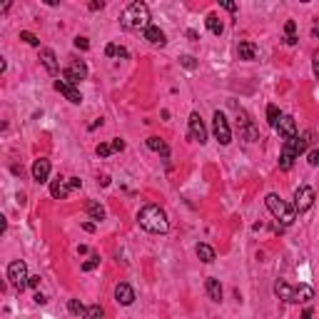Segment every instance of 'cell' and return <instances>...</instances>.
Here are the masks:
<instances>
[{
	"label": "cell",
	"instance_id": "obj_34",
	"mask_svg": "<svg viewBox=\"0 0 319 319\" xmlns=\"http://www.w3.org/2000/svg\"><path fill=\"white\" fill-rule=\"evenodd\" d=\"M309 165H312V167L319 165V150H309Z\"/></svg>",
	"mask_w": 319,
	"mask_h": 319
},
{
	"label": "cell",
	"instance_id": "obj_21",
	"mask_svg": "<svg viewBox=\"0 0 319 319\" xmlns=\"http://www.w3.org/2000/svg\"><path fill=\"white\" fill-rule=\"evenodd\" d=\"M195 252H197V257H200L205 264L215 262V249H212L209 244H197V249H195Z\"/></svg>",
	"mask_w": 319,
	"mask_h": 319
},
{
	"label": "cell",
	"instance_id": "obj_17",
	"mask_svg": "<svg viewBox=\"0 0 319 319\" xmlns=\"http://www.w3.org/2000/svg\"><path fill=\"white\" fill-rule=\"evenodd\" d=\"M237 55H240V60H254L257 57V45L252 40H242L237 45Z\"/></svg>",
	"mask_w": 319,
	"mask_h": 319
},
{
	"label": "cell",
	"instance_id": "obj_13",
	"mask_svg": "<svg viewBox=\"0 0 319 319\" xmlns=\"http://www.w3.org/2000/svg\"><path fill=\"white\" fill-rule=\"evenodd\" d=\"M115 302L122 304V307H130L135 302V289H132L127 282H117L115 284Z\"/></svg>",
	"mask_w": 319,
	"mask_h": 319
},
{
	"label": "cell",
	"instance_id": "obj_14",
	"mask_svg": "<svg viewBox=\"0 0 319 319\" xmlns=\"http://www.w3.org/2000/svg\"><path fill=\"white\" fill-rule=\"evenodd\" d=\"M48 177H50V160L40 157L33 162V180L42 185V182H48Z\"/></svg>",
	"mask_w": 319,
	"mask_h": 319
},
{
	"label": "cell",
	"instance_id": "obj_25",
	"mask_svg": "<svg viewBox=\"0 0 319 319\" xmlns=\"http://www.w3.org/2000/svg\"><path fill=\"white\" fill-rule=\"evenodd\" d=\"M68 309H70V314H75V317H82V314H85V307H82L80 300H70L68 302Z\"/></svg>",
	"mask_w": 319,
	"mask_h": 319
},
{
	"label": "cell",
	"instance_id": "obj_39",
	"mask_svg": "<svg viewBox=\"0 0 319 319\" xmlns=\"http://www.w3.org/2000/svg\"><path fill=\"white\" fill-rule=\"evenodd\" d=\"M28 287L38 289V287H40V277H28Z\"/></svg>",
	"mask_w": 319,
	"mask_h": 319
},
{
	"label": "cell",
	"instance_id": "obj_6",
	"mask_svg": "<svg viewBox=\"0 0 319 319\" xmlns=\"http://www.w3.org/2000/svg\"><path fill=\"white\" fill-rule=\"evenodd\" d=\"M212 130H215V137H217V142L220 145H229L232 142V130H229V122H227V117L220 110L212 115Z\"/></svg>",
	"mask_w": 319,
	"mask_h": 319
},
{
	"label": "cell",
	"instance_id": "obj_10",
	"mask_svg": "<svg viewBox=\"0 0 319 319\" xmlns=\"http://www.w3.org/2000/svg\"><path fill=\"white\" fill-rule=\"evenodd\" d=\"M274 130L280 132L282 140H292V137H297V135H300L297 125H294V117H289V115H280V120H277Z\"/></svg>",
	"mask_w": 319,
	"mask_h": 319
},
{
	"label": "cell",
	"instance_id": "obj_3",
	"mask_svg": "<svg viewBox=\"0 0 319 319\" xmlns=\"http://www.w3.org/2000/svg\"><path fill=\"white\" fill-rule=\"evenodd\" d=\"M274 294L280 300L289 302V304H300V302H309L314 300V289L309 284H300V287H289L284 280L274 282Z\"/></svg>",
	"mask_w": 319,
	"mask_h": 319
},
{
	"label": "cell",
	"instance_id": "obj_1",
	"mask_svg": "<svg viewBox=\"0 0 319 319\" xmlns=\"http://www.w3.org/2000/svg\"><path fill=\"white\" fill-rule=\"evenodd\" d=\"M137 222L145 232H152V235H165L169 229V220L160 205H145L137 212Z\"/></svg>",
	"mask_w": 319,
	"mask_h": 319
},
{
	"label": "cell",
	"instance_id": "obj_36",
	"mask_svg": "<svg viewBox=\"0 0 319 319\" xmlns=\"http://www.w3.org/2000/svg\"><path fill=\"white\" fill-rule=\"evenodd\" d=\"M105 55H108V57H117V45H115V42H110V45L105 48Z\"/></svg>",
	"mask_w": 319,
	"mask_h": 319
},
{
	"label": "cell",
	"instance_id": "obj_23",
	"mask_svg": "<svg viewBox=\"0 0 319 319\" xmlns=\"http://www.w3.org/2000/svg\"><path fill=\"white\" fill-rule=\"evenodd\" d=\"M88 215H90V220H95V222H100L102 217H105V209H102V205L100 202H88Z\"/></svg>",
	"mask_w": 319,
	"mask_h": 319
},
{
	"label": "cell",
	"instance_id": "obj_28",
	"mask_svg": "<svg viewBox=\"0 0 319 319\" xmlns=\"http://www.w3.org/2000/svg\"><path fill=\"white\" fill-rule=\"evenodd\" d=\"M20 40H25V42H28V45H33V48H38V45H40V40L35 38L33 33H28V30H23V33H20Z\"/></svg>",
	"mask_w": 319,
	"mask_h": 319
},
{
	"label": "cell",
	"instance_id": "obj_38",
	"mask_svg": "<svg viewBox=\"0 0 319 319\" xmlns=\"http://www.w3.org/2000/svg\"><path fill=\"white\" fill-rule=\"evenodd\" d=\"M5 229H8V220H5V215H0V237L5 235Z\"/></svg>",
	"mask_w": 319,
	"mask_h": 319
},
{
	"label": "cell",
	"instance_id": "obj_22",
	"mask_svg": "<svg viewBox=\"0 0 319 319\" xmlns=\"http://www.w3.org/2000/svg\"><path fill=\"white\" fill-rule=\"evenodd\" d=\"M147 147L155 152H160L162 157H169V150H167V145L160 140V137H147Z\"/></svg>",
	"mask_w": 319,
	"mask_h": 319
},
{
	"label": "cell",
	"instance_id": "obj_30",
	"mask_svg": "<svg viewBox=\"0 0 319 319\" xmlns=\"http://www.w3.org/2000/svg\"><path fill=\"white\" fill-rule=\"evenodd\" d=\"M75 48H77V50H88V48H90V40L82 38V35H77V38H75Z\"/></svg>",
	"mask_w": 319,
	"mask_h": 319
},
{
	"label": "cell",
	"instance_id": "obj_18",
	"mask_svg": "<svg viewBox=\"0 0 319 319\" xmlns=\"http://www.w3.org/2000/svg\"><path fill=\"white\" fill-rule=\"evenodd\" d=\"M50 195L55 197V200H65L68 195H70V187H68V182L60 177V180H55L53 185H50Z\"/></svg>",
	"mask_w": 319,
	"mask_h": 319
},
{
	"label": "cell",
	"instance_id": "obj_29",
	"mask_svg": "<svg viewBox=\"0 0 319 319\" xmlns=\"http://www.w3.org/2000/svg\"><path fill=\"white\" fill-rule=\"evenodd\" d=\"M180 65H182V68H187V70H195V68H197V60H195L192 55H182V57H180Z\"/></svg>",
	"mask_w": 319,
	"mask_h": 319
},
{
	"label": "cell",
	"instance_id": "obj_24",
	"mask_svg": "<svg viewBox=\"0 0 319 319\" xmlns=\"http://www.w3.org/2000/svg\"><path fill=\"white\" fill-rule=\"evenodd\" d=\"M105 317V312H102V307L100 304H90V307H85V314L82 319H102Z\"/></svg>",
	"mask_w": 319,
	"mask_h": 319
},
{
	"label": "cell",
	"instance_id": "obj_15",
	"mask_svg": "<svg viewBox=\"0 0 319 319\" xmlns=\"http://www.w3.org/2000/svg\"><path fill=\"white\" fill-rule=\"evenodd\" d=\"M40 62L45 65V70H48L50 75H57L60 65H57V57H55V53H53L50 48H42V50H40Z\"/></svg>",
	"mask_w": 319,
	"mask_h": 319
},
{
	"label": "cell",
	"instance_id": "obj_5",
	"mask_svg": "<svg viewBox=\"0 0 319 319\" xmlns=\"http://www.w3.org/2000/svg\"><path fill=\"white\" fill-rule=\"evenodd\" d=\"M28 264L23 262V260H15V262L8 264V280H10V284L18 289V292H23L25 287H28Z\"/></svg>",
	"mask_w": 319,
	"mask_h": 319
},
{
	"label": "cell",
	"instance_id": "obj_19",
	"mask_svg": "<svg viewBox=\"0 0 319 319\" xmlns=\"http://www.w3.org/2000/svg\"><path fill=\"white\" fill-rule=\"evenodd\" d=\"M205 289H207V294H209V300L212 302H222V284L217 280L209 277V280L205 282Z\"/></svg>",
	"mask_w": 319,
	"mask_h": 319
},
{
	"label": "cell",
	"instance_id": "obj_26",
	"mask_svg": "<svg viewBox=\"0 0 319 319\" xmlns=\"http://www.w3.org/2000/svg\"><path fill=\"white\" fill-rule=\"evenodd\" d=\"M277 120H280V110H277V105H267V122L274 127Z\"/></svg>",
	"mask_w": 319,
	"mask_h": 319
},
{
	"label": "cell",
	"instance_id": "obj_27",
	"mask_svg": "<svg viewBox=\"0 0 319 319\" xmlns=\"http://www.w3.org/2000/svg\"><path fill=\"white\" fill-rule=\"evenodd\" d=\"M97 264H100V257H97V254H93L90 260H85V262H82V272H93Z\"/></svg>",
	"mask_w": 319,
	"mask_h": 319
},
{
	"label": "cell",
	"instance_id": "obj_7",
	"mask_svg": "<svg viewBox=\"0 0 319 319\" xmlns=\"http://www.w3.org/2000/svg\"><path fill=\"white\" fill-rule=\"evenodd\" d=\"M312 205H314V189H312V187H307V185H304V187H300L297 192H294V205H292L294 215H297V212H300V215H302V212H307Z\"/></svg>",
	"mask_w": 319,
	"mask_h": 319
},
{
	"label": "cell",
	"instance_id": "obj_33",
	"mask_svg": "<svg viewBox=\"0 0 319 319\" xmlns=\"http://www.w3.org/2000/svg\"><path fill=\"white\" fill-rule=\"evenodd\" d=\"M65 182H68V187H70V192H73V189H77V187H82V180H80V177H68Z\"/></svg>",
	"mask_w": 319,
	"mask_h": 319
},
{
	"label": "cell",
	"instance_id": "obj_12",
	"mask_svg": "<svg viewBox=\"0 0 319 319\" xmlns=\"http://www.w3.org/2000/svg\"><path fill=\"white\" fill-rule=\"evenodd\" d=\"M240 135H242L247 142H257V137H260V132L254 127V122L249 120V115L242 113L240 110Z\"/></svg>",
	"mask_w": 319,
	"mask_h": 319
},
{
	"label": "cell",
	"instance_id": "obj_43",
	"mask_svg": "<svg viewBox=\"0 0 319 319\" xmlns=\"http://www.w3.org/2000/svg\"><path fill=\"white\" fill-rule=\"evenodd\" d=\"M314 317V312H312V309H304V312H302V319H312Z\"/></svg>",
	"mask_w": 319,
	"mask_h": 319
},
{
	"label": "cell",
	"instance_id": "obj_45",
	"mask_svg": "<svg viewBox=\"0 0 319 319\" xmlns=\"http://www.w3.org/2000/svg\"><path fill=\"white\" fill-rule=\"evenodd\" d=\"M3 70H5V57L0 55V73H3Z\"/></svg>",
	"mask_w": 319,
	"mask_h": 319
},
{
	"label": "cell",
	"instance_id": "obj_35",
	"mask_svg": "<svg viewBox=\"0 0 319 319\" xmlns=\"http://www.w3.org/2000/svg\"><path fill=\"white\" fill-rule=\"evenodd\" d=\"M110 147H113V152H122V150H125V142L117 137V140H113V145H110Z\"/></svg>",
	"mask_w": 319,
	"mask_h": 319
},
{
	"label": "cell",
	"instance_id": "obj_9",
	"mask_svg": "<svg viewBox=\"0 0 319 319\" xmlns=\"http://www.w3.org/2000/svg\"><path fill=\"white\" fill-rule=\"evenodd\" d=\"M189 137L195 142H200V145L207 142V127H205V122H202V117H200V113L189 115Z\"/></svg>",
	"mask_w": 319,
	"mask_h": 319
},
{
	"label": "cell",
	"instance_id": "obj_41",
	"mask_svg": "<svg viewBox=\"0 0 319 319\" xmlns=\"http://www.w3.org/2000/svg\"><path fill=\"white\" fill-rule=\"evenodd\" d=\"M8 10H10V3L3 0V3H0V13H8Z\"/></svg>",
	"mask_w": 319,
	"mask_h": 319
},
{
	"label": "cell",
	"instance_id": "obj_32",
	"mask_svg": "<svg viewBox=\"0 0 319 319\" xmlns=\"http://www.w3.org/2000/svg\"><path fill=\"white\" fill-rule=\"evenodd\" d=\"M110 152H113V147H110L108 142H100V145H97V155H100V157H108Z\"/></svg>",
	"mask_w": 319,
	"mask_h": 319
},
{
	"label": "cell",
	"instance_id": "obj_4",
	"mask_svg": "<svg viewBox=\"0 0 319 319\" xmlns=\"http://www.w3.org/2000/svg\"><path fill=\"white\" fill-rule=\"evenodd\" d=\"M264 202H267V209L277 217V222H280L282 227H289L294 222V209H292V205H287L280 195L269 192V195L264 197Z\"/></svg>",
	"mask_w": 319,
	"mask_h": 319
},
{
	"label": "cell",
	"instance_id": "obj_20",
	"mask_svg": "<svg viewBox=\"0 0 319 319\" xmlns=\"http://www.w3.org/2000/svg\"><path fill=\"white\" fill-rule=\"evenodd\" d=\"M207 30H209V33H212V35H222V30H225V25H222V20L217 18V15H215V13H209V15H207Z\"/></svg>",
	"mask_w": 319,
	"mask_h": 319
},
{
	"label": "cell",
	"instance_id": "obj_40",
	"mask_svg": "<svg viewBox=\"0 0 319 319\" xmlns=\"http://www.w3.org/2000/svg\"><path fill=\"white\" fill-rule=\"evenodd\" d=\"M102 5H105V3H102V0H100V3H97V0H95V3H90V10H102Z\"/></svg>",
	"mask_w": 319,
	"mask_h": 319
},
{
	"label": "cell",
	"instance_id": "obj_16",
	"mask_svg": "<svg viewBox=\"0 0 319 319\" xmlns=\"http://www.w3.org/2000/svg\"><path fill=\"white\" fill-rule=\"evenodd\" d=\"M142 33H145V40H147L150 45H160V48H162V45L167 42L165 33H162V30H160L157 25H147V28H145Z\"/></svg>",
	"mask_w": 319,
	"mask_h": 319
},
{
	"label": "cell",
	"instance_id": "obj_42",
	"mask_svg": "<svg viewBox=\"0 0 319 319\" xmlns=\"http://www.w3.org/2000/svg\"><path fill=\"white\" fill-rule=\"evenodd\" d=\"M82 229H85V232H95V225L93 222H82Z\"/></svg>",
	"mask_w": 319,
	"mask_h": 319
},
{
	"label": "cell",
	"instance_id": "obj_31",
	"mask_svg": "<svg viewBox=\"0 0 319 319\" xmlns=\"http://www.w3.org/2000/svg\"><path fill=\"white\" fill-rule=\"evenodd\" d=\"M294 30H297V23H294V20H287V23H284V33H287V38H292Z\"/></svg>",
	"mask_w": 319,
	"mask_h": 319
},
{
	"label": "cell",
	"instance_id": "obj_44",
	"mask_svg": "<svg viewBox=\"0 0 319 319\" xmlns=\"http://www.w3.org/2000/svg\"><path fill=\"white\" fill-rule=\"evenodd\" d=\"M35 302H38V304H45L48 300H45V294H40V292H38V294H35Z\"/></svg>",
	"mask_w": 319,
	"mask_h": 319
},
{
	"label": "cell",
	"instance_id": "obj_8",
	"mask_svg": "<svg viewBox=\"0 0 319 319\" xmlns=\"http://www.w3.org/2000/svg\"><path fill=\"white\" fill-rule=\"evenodd\" d=\"M85 77H88V65H85L82 60H73V62L62 70V80L70 82V85H75V82L85 80Z\"/></svg>",
	"mask_w": 319,
	"mask_h": 319
},
{
	"label": "cell",
	"instance_id": "obj_37",
	"mask_svg": "<svg viewBox=\"0 0 319 319\" xmlns=\"http://www.w3.org/2000/svg\"><path fill=\"white\" fill-rule=\"evenodd\" d=\"M222 8L229 10V13H237V5H235V3H229V0H222Z\"/></svg>",
	"mask_w": 319,
	"mask_h": 319
},
{
	"label": "cell",
	"instance_id": "obj_11",
	"mask_svg": "<svg viewBox=\"0 0 319 319\" xmlns=\"http://www.w3.org/2000/svg\"><path fill=\"white\" fill-rule=\"evenodd\" d=\"M53 88H55L60 95H65L73 105H80V102H82V95H80V90H77L75 85H70V82H65V80H55Z\"/></svg>",
	"mask_w": 319,
	"mask_h": 319
},
{
	"label": "cell",
	"instance_id": "obj_2",
	"mask_svg": "<svg viewBox=\"0 0 319 319\" xmlns=\"http://www.w3.org/2000/svg\"><path fill=\"white\" fill-rule=\"evenodd\" d=\"M120 23H122L125 30H145L150 25V8L145 3H132L120 15Z\"/></svg>",
	"mask_w": 319,
	"mask_h": 319
}]
</instances>
